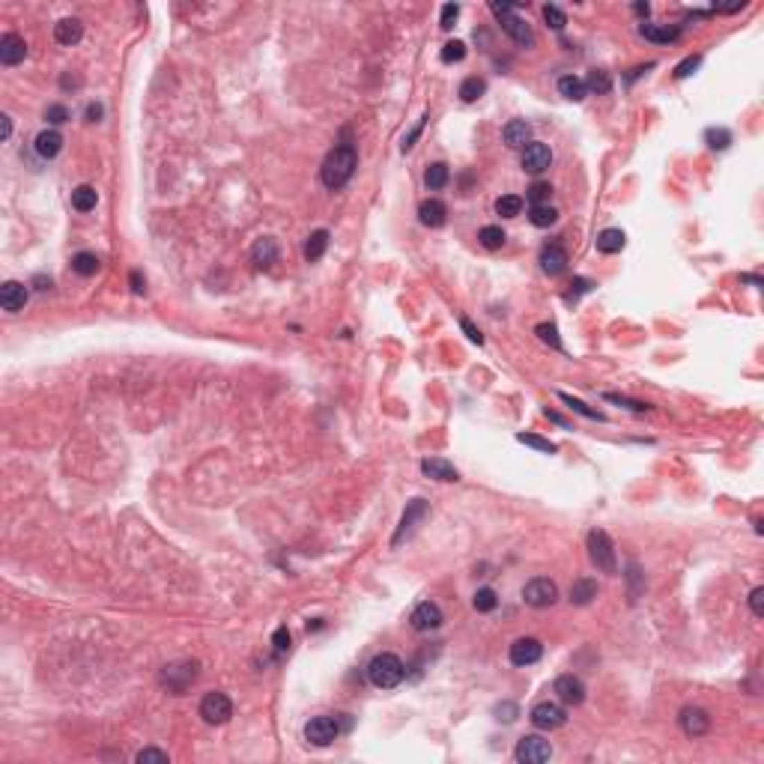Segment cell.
I'll list each match as a JSON object with an SVG mask.
<instances>
[{"label": "cell", "mask_w": 764, "mask_h": 764, "mask_svg": "<svg viewBox=\"0 0 764 764\" xmlns=\"http://www.w3.org/2000/svg\"><path fill=\"white\" fill-rule=\"evenodd\" d=\"M99 257L93 254V251H78L75 257H72V269L81 275V278H93L96 272H99Z\"/></svg>", "instance_id": "obj_33"}, {"label": "cell", "mask_w": 764, "mask_h": 764, "mask_svg": "<svg viewBox=\"0 0 764 764\" xmlns=\"http://www.w3.org/2000/svg\"><path fill=\"white\" fill-rule=\"evenodd\" d=\"M585 90H591V93H597V96H606L612 90V78L609 72H603V69H594V72L588 75V81H585Z\"/></svg>", "instance_id": "obj_40"}, {"label": "cell", "mask_w": 764, "mask_h": 764, "mask_svg": "<svg viewBox=\"0 0 764 764\" xmlns=\"http://www.w3.org/2000/svg\"><path fill=\"white\" fill-rule=\"evenodd\" d=\"M132 290H135L137 296H141V293L146 290V281H144V275H141V272H132Z\"/></svg>", "instance_id": "obj_59"}, {"label": "cell", "mask_w": 764, "mask_h": 764, "mask_svg": "<svg viewBox=\"0 0 764 764\" xmlns=\"http://www.w3.org/2000/svg\"><path fill=\"white\" fill-rule=\"evenodd\" d=\"M460 99L463 102H478V99L487 93V81H484V78H478V75H472V78H466V81L460 84Z\"/></svg>", "instance_id": "obj_35"}, {"label": "cell", "mask_w": 764, "mask_h": 764, "mask_svg": "<svg viewBox=\"0 0 764 764\" xmlns=\"http://www.w3.org/2000/svg\"><path fill=\"white\" fill-rule=\"evenodd\" d=\"M529 221H532L534 227H552L555 221H559V210H552L550 203H543V206H532Z\"/></svg>", "instance_id": "obj_38"}, {"label": "cell", "mask_w": 764, "mask_h": 764, "mask_svg": "<svg viewBox=\"0 0 764 764\" xmlns=\"http://www.w3.org/2000/svg\"><path fill=\"white\" fill-rule=\"evenodd\" d=\"M406 678V666L398 654H376V657L367 663V681L373 684L376 690H394L398 684Z\"/></svg>", "instance_id": "obj_2"}, {"label": "cell", "mask_w": 764, "mask_h": 764, "mask_svg": "<svg viewBox=\"0 0 764 764\" xmlns=\"http://www.w3.org/2000/svg\"><path fill=\"white\" fill-rule=\"evenodd\" d=\"M568 251H564L561 245H547L541 251V269L547 272L550 278H555V275H561L564 269H568Z\"/></svg>", "instance_id": "obj_22"}, {"label": "cell", "mask_w": 764, "mask_h": 764, "mask_svg": "<svg viewBox=\"0 0 764 764\" xmlns=\"http://www.w3.org/2000/svg\"><path fill=\"white\" fill-rule=\"evenodd\" d=\"M451 180V171H448V164L445 162H433L427 171H424V185L430 188V192H439V188H445Z\"/></svg>", "instance_id": "obj_32"}, {"label": "cell", "mask_w": 764, "mask_h": 764, "mask_svg": "<svg viewBox=\"0 0 764 764\" xmlns=\"http://www.w3.org/2000/svg\"><path fill=\"white\" fill-rule=\"evenodd\" d=\"M421 475H427V478H433V481H460V472L442 457H424L421 460Z\"/></svg>", "instance_id": "obj_23"}, {"label": "cell", "mask_w": 764, "mask_h": 764, "mask_svg": "<svg viewBox=\"0 0 764 764\" xmlns=\"http://www.w3.org/2000/svg\"><path fill=\"white\" fill-rule=\"evenodd\" d=\"M504 239H508V236H504V230L499 224H487V227H481L478 230V242L487 248V251H499V248L504 245Z\"/></svg>", "instance_id": "obj_34"}, {"label": "cell", "mask_w": 764, "mask_h": 764, "mask_svg": "<svg viewBox=\"0 0 764 764\" xmlns=\"http://www.w3.org/2000/svg\"><path fill=\"white\" fill-rule=\"evenodd\" d=\"M517 442L529 445V448L541 451V454H555V451H559V445L550 442V439H543V436H538V433H517Z\"/></svg>", "instance_id": "obj_39"}, {"label": "cell", "mask_w": 764, "mask_h": 764, "mask_svg": "<svg viewBox=\"0 0 764 764\" xmlns=\"http://www.w3.org/2000/svg\"><path fill=\"white\" fill-rule=\"evenodd\" d=\"M547 418H550V421H555V424H561V427H570V421H568V418H561V415H559V412H552V409H547Z\"/></svg>", "instance_id": "obj_61"}, {"label": "cell", "mask_w": 764, "mask_h": 764, "mask_svg": "<svg viewBox=\"0 0 764 764\" xmlns=\"http://www.w3.org/2000/svg\"><path fill=\"white\" fill-rule=\"evenodd\" d=\"M427 511H430V504L424 502V499H412L409 504H406V511H403V517H400V525H398V532H394V538H391V547H398V543L415 529V523L427 517Z\"/></svg>", "instance_id": "obj_15"}, {"label": "cell", "mask_w": 764, "mask_h": 764, "mask_svg": "<svg viewBox=\"0 0 764 764\" xmlns=\"http://www.w3.org/2000/svg\"><path fill=\"white\" fill-rule=\"evenodd\" d=\"M442 63H460L463 57H466V42H460V39H451V42H445L442 45Z\"/></svg>", "instance_id": "obj_45"}, {"label": "cell", "mask_w": 764, "mask_h": 764, "mask_svg": "<svg viewBox=\"0 0 764 764\" xmlns=\"http://www.w3.org/2000/svg\"><path fill=\"white\" fill-rule=\"evenodd\" d=\"M457 15H460V6L457 3H445L442 12H439V27H442V31H451L454 22H457Z\"/></svg>", "instance_id": "obj_50"}, {"label": "cell", "mask_w": 764, "mask_h": 764, "mask_svg": "<svg viewBox=\"0 0 764 764\" xmlns=\"http://www.w3.org/2000/svg\"><path fill=\"white\" fill-rule=\"evenodd\" d=\"M472 606L478 612H493L495 606H499V594H495L493 588H478L475 591V597H472Z\"/></svg>", "instance_id": "obj_42"}, {"label": "cell", "mask_w": 764, "mask_h": 764, "mask_svg": "<svg viewBox=\"0 0 764 764\" xmlns=\"http://www.w3.org/2000/svg\"><path fill=\"white\" fill-rule=\"evenodd\" d=\"M45 120L51 123V126H63L69 120V111L63 105H48V111H45Z\"/></svg>", "instance_id": "obj_53"}, {"label": "cell", "mask_w": 764, "mask_h": 764, "mask_svg": "<svg viewBox=\"0 0 764 764\" xmlns=\"http://www.w3.org/2000/svg\"><path fill=\"white\" fill-rule=\"evenodd\" d=\"M337 734H341V726H337L334 717H314L305 726V740L314 743V747H332Z\"/></svg>", "instance_id": "obj_10"}, {"label": "cell", "mask_w": 764, "mask_h": 764, "mask_svg": "<svg viewBox=\"0 0 764 764\" xmlns=\"http://www.w3.org/2000/svg\"><path fill=\"white\" fill-rule=\"evenodd\" d=\"M460 329L466 332V337H469V341H472V343H478V346L484 343V334H481V329H475V325H472V320H469V316H460Z\"/></svg>", "instance_id": "obj_54"}, {"label": "cell", "mask_w": 764, "mask_h": 764, "mask_svg": "<svg viewBox=\"0 0 764 764\" xmlns=\"http://www.w3.org/2000/svg\"><path fill=\"white\" fill-rule=\"evenodd\" d=\"M559 93L564 99H570V102H582L585 96H588V90H585V81L577 75H561L559 78Z\"/></svg>", "instance_id": "obj_30"}, {"label": "cell", "mask_w": 764, "mask_h": 764, "mask_svg": "<svg viewBox=\"0 0 764 764\" xmlns=\"http://www.w3.org/2000/svg\"><path fill=\"white\" fill-rule=\"evenodd\" d=\"M33 150H36L39 158L51 162V158H57L63 150V135L57 132V128H42V132L36 135V141H33Z\"/></svg>", "instance_id": "obj_20"}, {"label": "cell", "mask_w": 764, "mask_h": 764, "mask_svg": "<svg viewBox=\"0 0 764 764\" xmlns=\"http://www.w3.org/2000/svg\"><path fill=\"white\" fill-rule=\"evenodd\" d=\"M502 141L511 146V150H525L532 144V126L525 120H511L502 128Z\"/></svg>", "instance_id": "obj_21"}, {"label": "cell", "mask_w": 764, "mask_h": 764, "mask_svg": "<svg viewBox=\"0 0 764 764\" xmlns=\"http://www.w3.org/2000/svg\"><path fill=\"white\" fill-rule=\"evenodd\" d=\"M96 203H99V192H96L93 185H78L75 192H72V210H78V212H93Z\"/></svg>", "instance_id": "obj_31"}, {"label": "cell", "mask_w": 764, "mask_h": 764, "mask_svg": "<svg viewBox=\"0 0 764 764\" xmlns=\"http://www.w3.org/2000/svg\"><path fill=\"white\" fill-rule=\"evenodd\" d=\"M27 57V42L18 33H3L0 36V63L3 66H18Z\"/></svg>", "instance_id": "obj_19"}, {"label": "cell", "mask_w": 764, "mask_h": 764, "mask_svg": "<svg viewBox=\"0 0 764 764\" xmlns=\"http://www.w3.org/2000/svg\"><path fill=\"white\" fill-rule=\"evenodd\" d=\"M743 284H752V287H761V278L758 275H740Z\"/></svg>", "instance_id": "obj_64"}, {"label": "cell", "mask_w": 764, "mask_h": 764, "mask_svg": "<svg viewBox=\"0 0 764 764\" xmlns=\"http://www.w3.org/2000/svg\"><path fill=\"white\" fill-rule=\"evenodd\" d=\"M699 63H702V57H699V54H690L684 63L674 66V78H678V81H681V78H690V75L699 69Z\"/></svg>", "instance_id": "obj_51"}, {"label": "cell", "mask_w": 764, "mask_h": 764, "mask_svg": "<svg viewBox=\"0 0 764 764\" xmlns=\"http://www.w3.org/2000/svg\"><path fill=\"white\" fill-rule=\"evenodd\" d=\"M508 657H511L513 666L525 669V666H532V663H538V660L543 657V645L534 639V636H523V639H517V642L511 645Z\"/></svg>", "instance_id": "obj_14"}, {"label": "cell", "mask_w": 764, "mask_h": 764, "mask_svg": "<svg viewBox=\"0 0 764 764\" xmlns=\"http://www.w3.org/2000/svg\"><path fill=\"white\" fill-rule=\"evenodd\" d=\"M290 645H293V636H290V630L281 624V627L272 633V648H275V654H281L284 657V654H290Z\"/></svg>", "instance_id": "obj_47"}, {"label": "cell", "mask_w": 764, "mask_h": 764, "mask_svg": "<svg viewBox=\"0 0 764 764\" xmlns=\"http://www.w3.org/2000/svg\"><path fill=\"white\" fill-rule=\"evenodd\" d=\"M137 761H141V764H144V761H158V764H167V761H171V756H167L164 749H153V747H146V749L137 752Z\"/></svg>", "instance_id": "obj_52"}, {"label": "cell", "mask_w": 764, "mask_h": 764, "mask_svg": "<svg viewBox=\"0 0 764 764\" xmlns=\"http://www.w3.org/2000/svg\"><path fill=\"white\" fill-rule=\"evenodd\" d=\"M442 621H445V615H442V609H439V603H433V600H421L418 606L412 609V615H409L412 630H418V633L439 630Z\"/></svg>", "instance_id": "obj_12"}, {"label": "cell", "mask_w": 764, "mask_h": 764, "mask_svg": "<svg viewBox=\"0 0 764 764\" xmlns=\"http://www.w3.org/2000/svg\"><path fill=\"white\" fill-rule=\"evenodd\" d=\"M543 22H547L552 31H564V24H568V15H564L559 6L547 3V6H543Z\"/></svg>", "instance_id": "obj_48"}, {"label": "cell", "mask_w": 764, "mask_h": 764, "mask_svg": "<svg viewBox=\"0 0 764 764\" xmlns=\"http://www.w3.org/2000/svg\"><path fill=\"white\" fill-rule=\"evenodd\" d=\"M594 245H597L600 254H618L621 248L627 245V236H624V230H618V227H606V230L597 233Z\"/></svg>", "instance_id": "obj_26"}, {"label": "cell", "mask_w": 764, "mask_h": 764, "mask_svg": "<svg viewBox=\"0 0 764 764\" xmlns=\"http://www.w3.org/2000/svg\"><path fill=\"white\" fill-rule=\"evenodd\" d=\"M749 609L756 618H761L764 615V588H752L749 591Z\"/></svg>", "instance_id": "obj_55"}, {"label": "cell", "mask_w": 764, "mask_h": 764, "mask_svg": "<svg viewBox=\"0 0 764 764\" xmlns=\"http://www.w3.org/2000/svg\"><path fill=\"white\" fill-rule=\"evenodd\" d=\"M603 400H606V403H618V406H624V409H630V412H648L651 409V403L624 398V394H615V391H606V394H603Z\"/></svg>", "instance_id": "obj_43"}, {"label": "cell", "mask_w": 764, "mask_h": 764, "mask_svg": "<svg viewBox=\"0 0 764 764\" xmlns=\"http://www.w3.org/2000/svg\"><path fill=\"white\" fill-rule=\"evenodd\" d=\"M325 248H329V230H314L311 236H307V242H305V260L307 263H316L320 257L325 254Z\"/></svg>", "instance_id": "obj_29"}, {"label": "cell", "mask_w": 764, "mask_h": 764, "mask_svg": "<svg viewBox=\"0 0 764 764\" xmlns=\"http://www.w3.org/2000/svg\"><path fill=\"white\" fill-rule=\"evenodd\" d=\"M81 36H84V24L78 22V18H60V22L54 24V39H57V45L72 48V45L81 42Z\"/></svg>", "instance_id": "obj_24"}, {"label": "cell", "mask_w": 764, "mask_h": 764, "mask_svg": "<svg viewBox=\"0 0 764 764\" xmlns=\"http://www.w3.org/2000/svg\"><path fill=\"white\" fill-rule=\"evenodd\" d=\"M495 212H499L502 218H517L523 212V197L520 194H502L499 201H495Z\"/></svg>", "instance_id": "obj_37"}, {"label": "cell", "mask_w": 764, "mask_h": 764, "mask_svg": "<svg viewBox=\"0 0 764 764\" xmlns=\"http://www.w3.org/2000/svg\"><path fill=\"white\" fill-rule=\"evenodd\" d=\"M490 9H493V15L499 18V24H502V31L508 33L513 42H520V45H534V33H532V27L525 24V18H520L517 15V6L513 3H490Z\"/></svg>", "instance_id": "obj_4"}, {"label": "cell", "mask_w": 764, "mask_h": 764, "mask_svg": "<svg viewBox=\"0 0 764 764\" xmlns=\"http://www.w3.org/2000/svg\"><path fill=\"white\" fill-rule=\"evenodd\" d=\"M27 296H31V290H27L22 281H6L0 287V307H3L6 314H18V311H24Z\"/></svg>", "instance_id": "obj_17"}, {"label": "cell", "mask_w": 764, "mask_h": 764, "mask_svg": "<svg viewBox=\"0 0 764 764\" xmlns=\"http://www.w3.org/2000/svg\"><path fill=\"white\" fill-rule=\"evenodd\" d=\"M523 600H525V606H532V609H550L552 603L559 600V585L550 577H534L523 585Z\"/></svg>", "instance_id": "obj_6"}, {"label": "cell", "mask_w": 764, "mask_h": 764, "mask_svg": "<svg viewBox=\"0 0 764 764\" xmlns=\"http://www.w3.org/2000/svg\"><path fill=\"white\" fill-rule=\"evenodd\" d=\"M525 197H529L532 206H543V203H550V197H552V185L550 182H532Z\"/></svg>", "instance_id": "obj_44"}, {"label": "cell", "mask_w": 764, "mask_h": 764, "mask_svg": "<svg viewBox=\"0 0 764 764\" xmlns=\"http://www.w3.org/2000/svg\"><path fill=\"white\" fill-rule=\"evenodd\" d=\"M424 123H427V117H421V120H418V123H415V128H412V132H409V135H406V137H403V153H409V150H412V146H415V141H418V135H421V128H424Z\"/></svg>", "instance_id": "obj_56"}, {"label": "cell", "mask_w": 764, "mask_h": 764, "mask_svg": "<svg viewBox=\"0 0 764 764\" xmlns=\"http://www.w3.org/2000/svg\"><path fill=\"white\" fill-rule=\"evenodd\" d=\"M197 669L201 666H197L194 660H176V663H171V666L162 669V684L173 693V696H182V693L197 681Z\"/></svg>", "instance_id": "obj_5"}, {"label": "cell", "mask_w": 764, "mask_h": 764, "mask_svg": "<svg viewBox=\"0 0 764 764\" xmlns=\"http://www.w3.org/2000/svg\"><path fill=\"white\" fill-rule=\"evenodd\" d=\"M529 720H532V726L534 729H541V731H555V729H561L564 722H568V711L561 708L559 702H538L534 708L529 711Z\"/></svg>", "instance_id": "obj_7"}, {"label": "cell", "mask_w": 764, "mask_h": 764, "mask_svg": "<svg viewBox=\"0 0 764 764\" xmlns=\"http://www.w3.org/2000/svg\"><path fill=\"white\" fill-rule=\"evenodd\" d=\"M678 726L684 734H690V738H702V734H708V729H711V713L704 708H696V704H687V708H681V713H678Z\"/></svg>", "instance_id": "obj_13"}, {"label": "cell", "mask_w": 764, "mask_h": 764, "mask_svg": "<svg viewBox=\"0 0 764 764\" xmlns=\"http://www.w3.org/2000/svg\"><path fill=\"white\" fill-rule=\"evenodd\" d=\"M597 579H588V577H582L570 585V603L573 606H588V603L597 597Z\"/></svg>", "instance_id": "obj_27"}, {"label": "cell", "mask_w": 764, "mask_h": 764, "mask_svg": "<svg viewBox=\"0 0 764 764\" xmlns=\"http://www.w3.org/2000/svg\"><path fill=\"white\" fill-rule=\"evenodd\" d=\"M102 117H105V105L102 102H90V105H87V120H90V123H99Z\"/></svg>", "instance_id": "obj_57"}, {"label": "cell", "mask_w": 764, "mask_h": 764, "mask_svg": "<svg viewBox=\"0 0 764 764\" xmlns=\"http://www.w3.org/2000/svg\"><path fill=\"white\" fill-rule=\"evenodd\" d=\"M534 334H538L543 343H550L552 350H564V346H561V337H559V329H555L552 323H541L538 329H534Z\"/></svg>", "instance_id": "obj_46"}, {"label": "cell", "mask_w": 764, "mask_h": 764, "mask_svg": "<svg viewBox=\"0 0 764 764\" xmlns=\"http://www.w3.org/2000/svg\"><path fill=\"white\" fill-rule=\"evenodd\" d=\"M559 398H561L564 403H568V406H570V409H573V412H579V415H582V418H591V421H606V415H603V412H597V409H591V406H588V403H582L579 398H573V394H568V391H559Z\"/></svg>", "instance_id": "obj_36"}, {"label": "cell", "mask_w": 764, "mask_h": 764, "mask_svg": "<svg viewBox=\"0 0 764 764\" xmlns=\"http://www.w3.org/2000/svg\"><path fill=\"white\" fill-rule=\"evenodd\" d=\"M278 257H281V248H278V242L272 239V236H260L251 248V263L257 266V269H272V266L278 263Z\"/></svg>", "instance_id": "obj_18"}, {"label": "cell", "mask_w": 764, "mask_h": 764, "mask_svg": "<svg viewBox=\"0 0 764 764\" xmlns=\"http://www.w3.org/2000/svg\"><path fill=\"white\" fill-rule=\"evenodd\" d=\"M418 221L424 227H442L445 221H448V206H445L442 201H436V197H430V201H421Z\"/></svg>", "instance_id": "obj_25"}, {"label": "cell", "mask_w": 764, "mask_h": 764, "mask_svg": "<svg viewBox=\"0 0 764 764\" xmlns=\"http://www.w3.org/2000/svg\"><path fill=\"white\" fill-rule=\"evenodd\" d=\"M639 33L648 39V42H657V45H669L674 39L681 36V27H669V24H642Z\"/></svg>", "instance_id": "obj_28"}, {"label": "cell", "mask_w": 764, "mask_h": 764, "mask_svg": "<svg viewBox=\"0 0 764 764\" xmlns=\"http://www.w3.org/2000/svg\"><path fill=\"white\" fill-rule=\"evenodd\" d=\"M355 167H359V150H355V144L343 141V144H337L329 155H325V162L320 167V180H323L325 188L337 192V188H343L346 182L353 180Z\"/></svg>", "instance_id": "obj_1"}, {"label": "cell", "mask_w": 764, "mask_h": 764, "mask_svg": "<svg viewBox=\"0 0 764 764\" xmlns=\"http://www.w3.org/2000/svg\"><path fill=\"white\" fill-rule=\"evenodd\" d=\"M633 12H636V15H642V18H648L651 6H648V3H633Z\"/></svg>", "instance_id": "obj_63"}, {"label": "cell", "mask_w": 764, "mask_h": 764, "mask_svg": "<svg viewBox=\"0 0 764 764\" xmlns=\"http://www.w3.org/2000/svg\"><path fill=\"white\" fill-rule=\"evenodd\" d=\"M33 284H36V290H51V278H45V275H36Z\"/></svg>", "instance_id": "obj_60"}, {"label": "cell", "mask_w": 764, "mask_h": 764, "mask_svg": "<svg viewBox=\"0 0 764 764\" xmlns=\"http://www.w3.org/2000/svg\"><path fill=\"white\" fill-rule=\"evenodd\" d=\"M513 758L520 764H543L552 758V743L543 740L541 734H525V738H520L517 749H513Z\"/></svg>", "instance_id": "obj_8"}, {"label": "cell", "mask_w": 764, "mask_h": 764, "mask_svg": "<svg viewBox=\"0 0 764 764\" xmlns=\"http://www.w3.org/2000/svg\"><path fill=\"white\" fill-rule=\"evenodd\" d=\"M588 559L600 573H618V555H615V543L603 529L588 532Z\"/></svg>", "instance_id": "obj_3"}, {"label": "cell", "mask_w": 764, "mask_h": 764, "mask_svg": "<svg viewBox=\"0 0 764 764\" xmlns=\"http://www.w3.org/2000/svg\"><path fill=\"white\" fill-rule=\"evenodd\" d=\"M704 141H708L711 150H720L722 153V150H729V144H731V132H729V128H722V126L720 128L711 126L708 132H704Z\"/></svg>", "instance_id": "obj_41"}, {"label": "cell", "mask_w": 764, "mask_h": 764, "mask_svg": "<svg viewBox=\"0 0 764 764\" xmlns=\"http://www.w3.org/2000/svg\"><path fill=\"white\" fill-rule=\"evenodd\" d=\"M552 693H555V699L561 704H568V708H577V704L585 702V684L577 674H559V678L552 681Z\"/></svg>", "instance_id": "obj_11"}, {"label": "cell", "mask_w": 764, "mask_h": 764, "mask_svg": "<svg viewBox=\"0 0 764 764\" xmlns=\"http://www.w3.org/2000/svg\"><path fill=\"white\" fill-rule=\"evenodd\" d=\"M201 717L210 726H224L227 720L233 717V702L224 696V693H206L201 699Z\"/></svg>", "instance_id": "obj_9"}, {"label": "cell", "mask_w": 764, "mask_h": 764, "mask_svg": "<svg viewBox=\"0 0 764 764\" xmlns=\"http://www.w3.org/2000/svg\"><path fill=\"white\" fill-rule=\"evenodd\" d=\"M573 287H577V290H573V293L568 296V302H573V299H577V296H579V293H588V290H591V287H594V284L588 281V278H577V281H573Z\"/></svg>", "instance_id": "obj_58"}, {"label": "cell", "mask_w": 764, "mask_h": 764, "mask_svg": "<svg viewBox=\"0 0 764 764\" xmlns=\"http://www.w3.org/2000/svg\"><path fill=\"white\" fill-rule=\"evenodd\" d=\"M550 164H552V150H550L547 144L532 141V144L523 150V171H529V173H543V171H550Z\"/></svg>", "instance_id": "obj_16"}, {"label": "cell", "mask_w": 764, "mask_h": 764, "mask_svg": "<svg viewBox=\"0 0 764 764\" xmlns=\"http://www.w3.org/2000/svg\"><path fill=\"white\" fill-rule=\"evenodd\" d=\"M0 120H3V141H9V135H12V117H0Z\"/></svg>", "instance_id": "obj_62"}, {"label": "cell", "mask_w": 764, "mask_h": 764, "mask_svg": "<svg viewBox=\"0 0 764 764\" xmlns=\"http://www.w3.org/2000/svg\"><path fill=\"white\" fill-rule=\"evenodd\" d=\"M493 717L499 720V722H513V720L520 717V708H517L513 702H499V704L493 708Z\"/></svg>", "instance_id": "obj_49"}]
</instances>
